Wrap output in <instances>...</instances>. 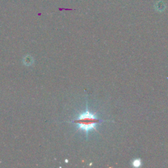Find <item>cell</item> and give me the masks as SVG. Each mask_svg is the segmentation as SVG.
Wrapping results in <instances>:
<instances>
[{
    "instance_id": "cell-2",
    "label": "cell",
    "mask_w": 168,
    "mask_h": 168,
    "mask_svg": "<svg viewBox=\"0 0 168 168\" xmlns=\"http://www.w3.org/2000/svg\"><path fill=\"white\" fill-rule=\"evenodd\" d=\"M154 9L158 11L162 12L166 9V4L165 3L162 1H158L155 3L154 4Z\"/></svg>"
},
{
    "instance_id": "cell-3",
    "label": "cell",
    "mask_w": 168,
    "mask_h": 168,
    "mask_svg": "<svg viewBox=\"0 0 168 168\" xmlns=\"http://www.w3.org/2000/svg\"><path fill=\"white\" fill-rule=\"evenodd\" d=\"M133 166L135 167H139L141 165V161H140V159H135V160L133 162Z\"/></svg>"
},
{
    "instance_id": "cell-1",
    "label": "cell",
    "mask_w": 168,
    "mask_h": 168,
    "mask_svg": "<svg viewBox=\"0 0 168 168\" xmlns=\"http://www.w3.org/2000/svg\"><path fill=\"white\" fill-rule=\"evenodd\" d=\"M103 122H106V120L99 119L95 114H91L87 109L83 114L79 115L78 118L72 121V122L78 125L79 129H82L87 134L91 129L97 131L96 125Z\"/></svg>"
}]
</instances>
